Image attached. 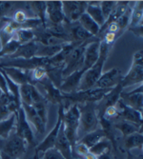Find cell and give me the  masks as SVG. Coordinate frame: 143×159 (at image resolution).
<instances>
[{
    "mask_svg": "<svg viewBox=\"0 0 143 159\" xmlns=\"http://www.w3.org/2000/svg\"><path fill=\"white\" fill-rule=\"evenodd\" d=\"M16 134L21 137L23 140H25V142L27 143V145L35 149L36 146L35 143V134L32 129V127L26 119L24 111L22 109V107L19 108V110L17 111V112L16 113Z\"/></svg>",
    "mask_w": 143,
    "mask_h": 159,
    "instance_id": "52a82bcc",
    "label": "cell"
},
{
    "mask_svg": "<svg viewBox=\"0 0 143 159\" xmlns=\"http://www.w3.org/2000/svg\"><path fill=\"white\" fill-rule=\"evenodd\" d=\"M27 4L34 11V12L35 14V17H37L41 20L43 28H45L47 25L46 2H44V1H31V2H28Z\"/></svg>",
    "mask_w": 143,
    "mask_h": 159,
    "instance_id": "f546056e",
    "label": "cell"
},
{
    "mask_svg": "<svg viewBox=\"0 0 143 159\" xmlns=\"http://www.w3.org/2000/svg\"><path fill=\"white\" fill-rule=\"evenodd\" d=\"M118 37V34H113V33H108L104 35V37L101 39L102 41H104L106 44H108L110 47L112 46V44H113L114 41L117 40V38Z\"/></svg>",
    "mask_w": 143,
    "mask_h": 159,
    "instance_id": "7bdbcfd3",
    "label": "cell"
},
{
    "mask_svg": "<svg viewBox=\"0 0 143 159\" xmlns=\"http://www.w3.org/2000/svg\"><path fill=\"white\" fill-rule=\"evenodd\" d=\"M37 47L38 44L35 41H31L29 43H26V44H22L12 55L8 56V59H14V58L31 59L36 55Z\"/></svg>",
    "mask_w": 143,
    "mask_h": 159,
    "instance_id": "ffe728a7",
    "label": "cell"
},
{
    "mask_svg": "<svg viewBox=\"0 0 143 159\" xmlns=\"http://www.w3.org/2000/svg\"><path fill=\"white\" fill-rule=\"evenodd\" d=\"M91 41H93V39H90V40H87L81 43L79 46L75 48L67 56V58L65 60V64H64V68L62 70L63 78L67 77L71 74L75 73V71L82 69L83 60H84V51L87 44Z\"/></svg>",
    "mask_w": 143,
    "mask_h": 159,
    "instance_id": "5b68a950",
    "label": "cell"
},
{
    "mask_svg": "<svg viewBox=\"0 0 143 159\" xmlns=\"http://www.w3.org/2000/svg\"><path fill=\"white\" fill-rule=\"evenodd\" d=\"M0 155H1V152H0Z\"/></svg>",
    "mask_w": 143,
    "mask_h": 159,
    "instance_id": "816d5d0a",
    "label": "cell"
},
{
    "mask_svg": "<svg viewBox=\"0 0 143 159\" xmlns=\"http://www.w3.org/2000/svg\"><path fill=\"white\" fill-rule=\"evenodd\" d=\"M142 17H143V2L137 1L135 4V7L132 9L129 27H135L141 24Z\"/></svg>",
    "mask_w": 143,
    "mask_h": 159,
    "instance_id": "1f68e13d",
    "label": "cell"
},
{
    "mask_svg": "<svg viewBox=\"0 0 143 159\" xmlns=\"http://www.w3.org/2000/svg\"><path fill=\"white\" fill-rule=\"evenodd\" d=\"M46 16H48L51 24L61 25L65 21V16L60 1H47L46 2Z\"/></svg>",
    "mask_w": 143,
    "mask_h": 159,
    "instance_id": "2e32d148",
    "label": "cell"
},
{
    "mask_svg": "<svg viewBox=\"0 0 143 159\" xmlns=\"http://www.w3.org/2000/svg\"><path fill=\"white\" fill-rule=\"evenodd\" d=\"M111 152L112 151H109V152H104L102 154H100L99 156L96 157V159H114L113 157V154H112Z\"/></svg>",
    "mask_w": 143,
    "mask_h": 159,
    "instance_id": "7dc6e473",
    "label": "cell"
},
{
    "mask_svg": "<svg viewBox=\"0 0 143 159\" xmlns=\"http://www.w3.org/2000/svg\"><path fill=\"white\" fill-rule=\"evenodd\" d=\"M99 3L100 2H97V1H92V2H88V5H87V8H86V13L88 14V16L100 27L101 28L106 19L103 16V13L101 11V9L99 7Z\"/></svg>",
    "mask_w": 143,
    "mask_h": 159,
    "instance_id": "603a6c76",
    "label": "cell"
},
{
    "mask_svg": "<svg viewBox=\"0 0 143 159\" xmlns=\"http://www.w3.org/2000/svg\"><path fill=\"white\" fill-rule=\"evenodd\" d=\"M62 44L63 43H61V44H57V45H49V46L38 44L35 56L44 57V58H52L53 56H54L56 53H58L61 51Z\"/></svg>",
    "mask_w": 143,
    "mask_h": 159,
    "instance_id": "f1b7e54d",
    "label": "cell"
},
{
    "mask_svg": "<svg viewBox=\"0 0 143 159\" xmlns=\"http://www.w3.org/2000/svg\"><path fill=\"white\" fill-rule=\"evenodd\" d=\"M77 22L80 24V26L84 29L86 32H88L93 36L97 35L99 34L100 27L86 12L82 14Z\"/></svg>",
    "mask_w": 143,
    "mask_h": 159,
    "instance_id": "83f0119b",
    "label": "cell"
},
{
    "mask_svg": "<svg viewBox=\"0 0 143 159\" xmlns=\"http://www.w3.org/2000/svg\"><path fill=\"white\" fill-rule=\"evenodd\" d=\"M16 40H17L20 45L26 44L31 41H35V31L30 30V29H19L16 32V34L12 36Z\"/></svg>",
    "mask_w": 143,
    "mask_h": 159,
    "instance_id": "d6a6232c",
    "label": "cell"
},
{
    "mask_svg": "<svg viewBox=\"0 0 143 159\" xmlns=\"http://www.w3.org/2000/svg\"><path fill=\"white\" fill-rule=\"evenodd\" d=\"M112 149H113L112 143L107 138H103L102 140H100L98 143H96L95 146H93L89 151L95 157H97L100 154H102V153H104L106 152L112 151Z\"/></svg>",
    "mask_w": 143,
    "mask_h": 159,
    "instance_id": "836d02e7",
    "label": "cell"
},
{
    "mask_svg": "<svg viewBox=\"0 0 143 159\" xmlns=\"http://www.w3.org/2000/svg\"><path fill=\"white\" fill-rule=\"evenodd\" d=\"M3 73L10 77L14 83L21 86L26 83H31L30 79V71L22 70L16 68H0Z\"/></svg>",
    "mask_w": 143,
    "mask_h": 159,
    "instance_id": "44dd1931",
    "label": "cell"
},
{
    "mask_svg": "<svg viewBox=\"0 0 143 159\" xmlns=\"http://www.w3.org/2000/svg\"><path fill=\"white\" fill-rule=\"evenodd\" d=\"M35 88V85L30 83H26L20 86L19 88V94H20V101L21 103L33 106V93Z\"/></svg>",
    "mask_w": 143,
    "mask_h": 159,
    "instance_id": "4dcf8cb0",
    "label": "cell"
},
{
    "mask_svg": "<svg viewBox=\"0 0 143 159\" xmlns=\"http://www.w3.org/2000/svg\"><path fill=\"white\" fill-rule=\"evenodd\" d=\"M20 46V43L16 40L13 37H12L8 42H6L4 45H2V48L0 50V58L5 56L12 55L14 52L17 50V48Z\"/></svg>",
    "mask_w": 143,
    "mask_h": 159,
    "instance_id": "e575fe53",
    "label": "cell"
},
{
    "mask_svg": "<svg viewBox=\"0 0 143 159\" xmlns=\"http://www.w3.org/2000/svg\"><path fill=\"white\" fill-rule=\"evenodd\" d=\"M43 153H44V155L41 159H65L63 155L54 148L50 149Z\"/></svg>",
    "mask_w": 143,
    "mask_h": 159,
    "instance_id": "60d3db41",
    "label": "cell"
},
{
    "mask_svg": "<svg viewBox=\"0 0 143 159\" xmlns=\"http://www.w3.org/2000/svg\"><path fill=\"white\" fill-rule=\"evenodd\" d=\"M53 148L58 151L63 155V157L65 159H75L74 152H73V148H72L71 143L69 142V140L66 137L65 133H64L63 122L60 125L59 131H58V134H57V137H56V140H55Z\"/></svg>",
    "mask_w": 143,
    "mask_h": 159,
    "instance_id": "9a60e30c",
    "label": "cell"
},
{
    "mask_svg": "<svg viewBox=\"0 0 143 159\" xmlns=\"http://www.w3.org/2000/svg\"><path fill=\"white\" fill-rule=\"evenodd\" d=\"M63 113H64V107L63 104L59 105V109H58V114H57V120L55 122L54 127L53 128L52 131L48 134V135L45 137L44 140H42L38 145L35 146V148L34 149V151L37 153L40 152H45L46 151L53 149L54 147V143L57 137V134H58V131L60 125L62 123V118H63Z\"/></svg>",
    "mask_w": 143,
    "mask_h": 159,
    "instance_id": "ba28073f",
    "label": "cell"
},
{
    "mask_svg": "<svg viewBox=\"0 0 143 159\" xmlns=\"http://www.w3.org/2000/svg\"><path fill=\"white\" fill-rule=\"evenodd\" d=\"M122 77L123 76L120 75L119 70L118 68H113L101 75V76L97 80L95 88L113 89V87L118 86L121 82Z\"/></svg>",
    "mask_w": 143,
    "mask_h": 159,
    "instance_id": "8fae6325",
    "label": "cell"
},
{
    "mask_svg": "<svg viewBox=\"0 0 143 159\" xmlns=\"http://www.w3.org/2000/svg\"><path fill=\"white\" fill-rule=\"evenodd\" d=\"M38 85L42 86L44 90L45 94L43 95L47 101H50L53 104L60 105L63 103V93L60 92V90L53 85V83L46 76L43 80H41Z\"/></svg>",
    "mask_w": 143,
    "mask_h": 159,
    "instance_id": "7c38bea8",
    "label": "cell"
},
{
    "mask_svg": "<svg viewBox=\"0 0 143 159\" xmlns=\"http://www.w3.org/2000/svg\"><path fill=\"white\" fill-rule=\"evenodd\" d=\"M79 127L77 134L85 135L98 129L99 117L96 110V103H84L78 105Z\"/></svg>",
    "mask_w": 143,
    "mask_h": 159,
    "instance_id": "6da1fadb",
    "label": "cell"
},
{
    "mask_svg": "<svg viewBox=\"0 0 143 159\" xmlns=\"http://www.w3.org/2000/svg\"><path fill=\"white\" fill-rule=\"evenodd\" d=\"M128 30L133 32L135 35H136L138 37H142V34H143V23H141V24H139L137 26H135V27H128Z\"/></svg>",
    "mask_w": 143,
    "mask_h": 159,
    "instance_id": "f6af8a7d",
    "label": "cell"
},
{
    "mask_svg": "<svg viewBox=\"0 0 143 159\" xmlns=\"http://www.w3.org/2000/svg\"><path fill=\"white\" fill-rule=\"evenodd\" d=\"M107 57L108 56H106V55L99 54L98 60L96 61V63L93 67H91L89 70H86L84 75H82L77 92L88 91V90L95 88L97 80L103 74L102 73L103 66H104L105 61L107 60Z\"/></svg>",
    "mask_w": 143,
    "mask_h": 159,
    "instance_id": "277c9868",
    "label": "cell"
},
{
    "mask_svg": "<svg viewBox=\"0 0 143 159\" xmlns=\"http://www.w3.org/2000/svg\"><path fill=\"white\" fill-rule=\"evenodd\" d=\"M20 159H41V158H40V154L34 151V154L32 156H30V157H24V158L22 157Z\"/></svg>",
    "mask_w": 143,
    "mask_h": 159,
    "instance_id": "c3c4849f",
    "label": "cell"
},
{
    "mask_svg": "<svg viewBox=\"0 0 143 159\" xmlns=\"http://www.w3.org/2000/svg\"><path fill=\"white\" fill-rule=\"evenodd\" d=\"M133 63L136 64H143V52L142 50H138L134 53Z\"/></svg>",
    "mask_w": 143,
    "mask_h": 159,
    "instance_id": "bcb514c9",
    "label": "cell"
},
{
    "mask_svg": "<svg viewBox=\"0 0 143 159\" xmlns=\"http://www.w3.org/2000/svg\"><path fill=\"white\" fill-rule=\"evenodd\" d=\"M126 159H137V156L134 155L132 153V152L127 151V157H126Z\"/></svg>",
    "mask_w": 143,
    "mask_h": 159,
    "instance_id": "681fc988",
    "label": "cell"
},
{
    "mask_svg": "<svg viewBox=\"0 0 143 159\" xmlns=\"http://www.w3.org/2000/svg\"><path fill=\"white\" fill-rule=\"evenodd\" d=\"M99 42L100 39H95L88 43L87 46L84 51V60H83V66L82 70L86 71L89 70L91 67H93L99 57Z\"/></svg>",
    "mask_w": 143,
    "mask_h": 159,
    "instance_id": "5bb4252c",
    "label": "cell"
},
{
    "mask_svg": "<svg viewBox=\"0 0 143 159\" xmlns=\"http://www.w3.org/2000/svg\"><path fill=\"white\" fill-rule=\"evenodd\" d=\"M85 71L82 70H76L75 73L71 74L67 77L63 78V81L59 87V90L62 93H72L78 91V87L82 78V75H84Z\"/></svg>",
    "mask_w": 143,
    "mask_h": 159,
    "instance_id": "d6986e66",
    "label": "cell"
},
{
    "mask_svg": "<svg viewBox=\"0 0 143 159\" xmlns=\"http://www.w3.org/2000/svg\"><path fill=\"white\" fill-rule=\"evenodd\" d=\"M120 99L122 102L140 113L143 111V93H142V84H140L136 89L129 92V93H124L122 92L120 93Z\"/></svg>",
    "mask_w": 143,
    "mask_h": 159,
    "instance_id": "30bf717a",
    "label": "cell"
},
{
    "mask_svg": "<svg viewBox=\"0 0 143 159\" xmlns=\"http://www.w3.org/2000/svg\"><path fill=\"white\" fill-rule=\"evenodd\" d=\"M0 90H1L2 93L4 94H9V91H8V86H7V82H6V78L3 75V73L0 70Z\"/></svg>",
    "mask_w": 143,
    "mask_h": 159,
    "instance_id": "ee69618b",
    "label": "cell"
},
{
    "mask_svg": "<svg viewBox=\"0 0 143 159\" xmlns=\"http://www.w3.org/2000/svg\"><path fill=\"white\" fill-rule=\"evenodd\" d=\"M113 126L114 129H118V131L121 133L123 138L135 133L142 132V126H138L136 124H134L126 120H118V122L113 123Z\"/></svg>",
    "mask_w": 143,
    "mask_h": 159,
    "instance_id": "cb8c5ba5",
    "label": "cell"
},
{
    "mask_svg": "<svg viewBox=\"0 0 143 159\" xmlns=\"http://www.w3.org/2000/svg\"><path fill=\"white\" fill-rule=\"evenodd\" d=\"M14 6L13 2L11 1H0V19L5 18L6 14L11 11Z\"/></svg>",
    "mask_w": 143,
    "mask_h": 159,
    "instance_id": "ab89813d",
    "label": "cell"
},
{
    "mask_svg": "<svg viewBox=\"0 0 143 159\" xmlns=\"http://www.w3.org/2000/svg\"><path fill=\"white\" fill-rule=\"evenodd\" d=\"M49 65V58L35 56L31 59L14 58L7 61H0V68H16L22 70L31 71L35 68H46Z\"/></svg>",
    "mask_w": 143,
    "mask_h": 159,
    "instance_id": "8992f818",
    "label": "cell"
},
{
    "mask_svg": "<svg viewBox=\"0 0 143 159\" xmlns=\"http://www.w3.org/2000/svg\"><path fill=\"white\" fill-rule=\"evenodd\" d=\"M2 95V92H1V90H0V96Z\"/></svg>",
    "mask_w": 143,
    "mask_h": 159,
    "instance_id": "f907efd6",
    "label": "cell"
},
{
    "mask_svg": "<svg viewBox=\"0 0 143 159\" xmlns=\"http://www.w3.org/2000/svg\"><path fill=\"white\" fill-rule=\"evenodd\" d=\"M103 138H106V135L102 129L99 128V129H96L94 132H91L87 134L83 135L81 137V139H78L77 142L84 144V145L90 150L93 146H95L96 143H98Z\"/></svg>",
    "mask_w": 143,
    "mask_h": 159,
    "instance_id": "d4e9b609",
    "label": "cell"
},
{
    "mask_svg": "<svg viewBox=\"0 0 143 159\" xmlns=\"http://www.w3.org/2000/svg\"><path fill=\"white\" fill-rule=\"evenodd\" d=\"M116 107L118 110V119L119 120H126L129 122H132L134 124H136L138 126H142L143 119H142V113L139 111L126 106L122 100L119 99L118 103L116 104Z\"/></svg>",
    "mask_w": 143,
    "mask_h": 159,
    "instance_id": "4fadbf2b",
    "label": "cell"
},
{
    "mask_svg": "<svg viewBox=\"0 0 143 159\" xmlns=\"http://www.w3.org/2000/svg\"><path fill=\"white\" fill-rule=\"evenodd\" d=\"M28 145L21 137H19L16 133L12 134L3 148L0 150L1 155L0 159H20L27 152Z\"/></svg>",
    "mask_w": 143,
    "mask_h": 159,
    "instance_id": "3957f363",
    "label": "cell"
},
{
    "mask_svg": "<svg viewBox=\"0 0 143 159\" xmlns=\"http://www.w3.org/2000/svg\"><path fill=\"white\" fill-rule=\"evenodd\" d=\"M21 107L24 111L26 119L30 123V125H32L35 129V131L39 134H44L46 132V123L41 119V117L35 111V108L33 106H29L23 103H21Z\"/></svg>",
    "mask_w": 143,
    "mask_h": 159,
    "instance_id": "e0dca14e",
    "label": "cell"
},
{
    "mask_svg": "<svg viewBox=\"0 0 143 159\" xmlns=\"http://www.w3.org/2000/svg\"><path fill=\"white\" fill-rule=\"evenodd\" d=\"M33 107L35 108L37 114L41 117V119L47 124V120H48V116H47V101L35 104Z\"/></svg>",
    "mask_w": 143,
    "mask_h": 159,
    "instance_id": "f35d334b",
    "label": "cell"
},
{
    "mask_svg": "<svg viewBox=\"0 0 143 159\" xmlns=\"http://www.w3.org/2000/svg\"><path fill=\"white\" fill-rule=\"evenodd\" d=\"M14 22L16 23H17L18 25H22L26 20H27V16H26V14H25V12L24 11H16V12H14V14H13V16L12 17H11Z\"/></svg>",
    "mask_w": 143,
    "mask_h": 159,
    "instance_id": "b9f144b4",
    "label": "cell"
},
{
    "mask_svg": "<svg viewBox=\"0 0 143 159\" xmlns=\"http://www.w3.org/2000/svg\"><path fill=\"white\" fill-rule=\"evenodd\" d=\"M142 80H143V64L133 63L130 70L128 71L126 75L122 77L120 84L124 89L126 87L134 86L138 83L140 85L142 84Z\"/></svg>",
    "mask_w": 143,
    "mask_h": 159,
    "instance_id": "ac0fdd59",
    "label": "cell"
},
{
    "mask_svg": "<svg viewBox=\"0 0 143 159\" xmlns=\"http://www.w3.org/2000/svg\"><path fill=\"white\" fill-rule=\"evenodd\" d=\"M124 147L127 151L132 152L135 149L142 150L143 147V134L142 132H137L123 138Z\"/></svg>",
    "mask_w": 143,
    "mask_h": 159,
    "instance_id": "484cf974",
    "label": "cell"
},
{
    "mask_svg": "<svg viewBox=\"0 0 143 159\" xmlns=\"http://www.w3.org/2000/svg\"><path fill=\"white\" fill-rule=\"evenodd\" d=\"M66 22H77L80 16L86 11L88 1H61Z\"/></svg>",
    "mask_w": 143,
    "mask_h": 159,
    "instance_id": "9c48e42d",
    "label": "cell"
},
{
    "mask_svg": "<svg viewBox=\"0 0 143 159\" xmlns=\"http://www.w3.org/2000/svg\"><path fill=\"white\" fill-rule=\"evenodd\" d=\"M46 70L45 68H35V70L30 71V79H31V83L32 85H36L37 83H39L41 80H43L46 77Z\"/></svg>",
    "mask_w": 143,
    "mask_h": 159,
    "instance_id": "d590c367",
    "label": "cell"
},
{
    "mask_svg": "<svg viewBox=\"0 0 143 159\" xmlns=\"http://www.w3.org/2000/svg\"><path fill=\"white\" fill-rule=\"evenodd\" d=\"M131 11H132V8H130V6L128 7V9L126 10V11L122 14V16L116 21L117 25L118 26L119 31L122 33L127 27H129V24H130V17H131Z\"/></svg>",
    "mask_w": 143,
    "mask_h": 159,
    "instance_id": "8d00e7d4",
    "label": "cell"
},
{
    "mask_svg": "<svg viewBox=\"0 0 143 159\" xmlns=\"http://www.w3.org/2000/svg\"><path fill=\"white\" fill-rule=\"evenodd\" d=\"M117 3H118V1H101L99 3V7L101 9V11L103 13L105 19H107L109 17L111 12L113 11L114 7H116Z\"/></svg>",
    "mask_w": 143,
    "mask_h": 159,
    "instance_id": "74e56055",
    "label": "cell"
},
{
    "mask_svg": "<svg viewBox=\"0 0 143 159\" xmlns=\"http://www.w3.org/2000/svg\"><path fill=\"white\" fill-rule=\"evenodd\" d=\"M79 110L78 105L74 104L70 106L63 113V125H64V133L68 138L71 146L73 148V152L75 151L76 144L78 141V127H79Z\"/></svg>",
    "mask_w": 143,
    "mask_h": 159,
    "instance_id": "7a4b0ae2",
    "label": "cell"
},
{
    "mask_svg": "<svg viewBox=\"0 0 143 159\" xmlns=\"http://www.w3.org/2000/svg\"><path fill=\"white\" fill-rule=\"evenodd\" d=\"M16 113H12L7 119L0 121V139H8L12 132L16 129Z\"/></svg>",
    "mask_w": 143,
    "mask_h": 159,
    "instance_id": "4316f807",
    "label": "cell"
},
{
    "mask_svg": "<svg viewBox=\"0 0 143 159\" xmlns=\"http://www.w3.org/2000/svg\"><path fill=\"white\" fill-rule=\"evenodd\" d=\"M70 24H72L70 28V33L68 34L70 42H84L94 37L88 32H86L78 22Z\"/></svg>",
    "mask_w": 143,
    "mask_h": 159,
    "instance_id": "7402d4cb",
    "label": "cell"
}]
</instances>
